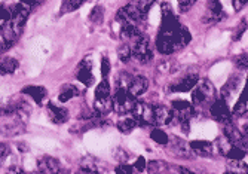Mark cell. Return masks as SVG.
Here are the masks:
<instances>
[{"label":"cell","mask_w":248,"mask_h":174,"mask_svg":"<svg viewBox=\"0 0 248 174\" xmlns=\"http://www.w3.org/2000/svg\"><path fill=\"white\" fill-rule=\"evenodd\" d=\"M37 168L40 173H48V174H52V173H61V164L58 159L52 158V157H40L37 159Z\"/></svg>","instance_id":"obj_12"},{"label":"cell","mask_w":248,"mask_h":174,"mask_svg":"<svg viewBox=\"0 0 248 174\" xmlns=\"http://www.w3.org/2000/svg\"><path fill=\"white\" fill-rule=\"evenodd\" d=\"M42 2H43V0H21V3L27 5L29 8H34V6L40 5Z\"/></svg>","instance_id":"obj_42"},{"label":"cell","mask_w":248,"mask_h":174,"mask_svg":"<svg viewBox=\"0 0 248 174\" xmlns=\"http://www.w3.org/2000/svg\"><path fill=\"white\" fill-rule=\"evenodd\" d=\"M111 100H113V111L121 115L131 112L135 101H137L134 95H131L126 90H122V88H118V91L115 93V98H111Z\"/></svg>","instance_id":"obj_6"},{"label":"cell","mask_w":248,"mask_h":174,"mask_svg":"<svg viewBox=\"0 0 248 174\" xmlns=\"http://www.w3.org/2000/svg\"><path fill=\"white\" fill-rule=\"evenodd\" d=\"M238 83H239V79L235 76V78H231L229 80H228V83L223 86V90H221V98H224V100H228V98H231L232 97V94L236 91V88H238Z\"/></svg>","instance_id":"obj_23"},{"label":"cell","mask_w":248,"mask_h":174,"mask_svg":"<svg viewBox=\"0 0 248 174\" xmlns=\"http://www.w3.org/2000/svg\"><path fill=\"white\" fill-rule=\"evenodd\" d=\"M245 155H247V150L245 149H242V147H239L236 144H232L228 149L226 155H224V157H228L229 159H242Z\"/></svg>","instance_id":"obj_29"},{"label":"cell","mask_w":248,"mask_h":174,"mask_svg":"<svg viewBox=\"0 0 248 174\" xmlns=\"http://www.w3.org/2000/svg\"><path fill=\"white\" fill-rule=\"evenodd\" d=\"M150 137H152V140H153L155 143H157V144H164V146L168 144V142H170L167 133L162 131L161 128H153V129H152V133H150Z\"/></svg>","instance_id":"obj_28"},{"label":"cell","mask_w":248,"mask_h":174,"mask_svg":"<svg viewBox=\"0 0 248 174\" xmlns=\"http://www.w3.org/2000/svg\"><path fill=\"white\" fill-rule=\"evenodd\" d=\"M149 171H150V173H164V171H168L167 162L152 161V162L149 164Z\"/></svg>","instance_id":"obj_34"},{"label":"cell","mask_w":248,"mask_h":174,"mask_svg":"<svg viewBox=\"0 0 248 174\" xmlns=\"http://www.w3.org/2000/svg\"><path fill=\"white\" fill-rule=\"evenodd\" d=\"M108 73H110V61L107 57H103L101 58V75H103V78H107Z\"/></svg>","instance_id":"obj_36"},{"label":"cell","mask_w":248,"mask_h":174,"mask_svg":"<svg viewBox=\"0 0 248 174\" xmlns=\"http://www.w3.org/2000/svg\"><path fill=\"white\" fill-rule=\"evenodd\" d=\"M131 51H132V57L141 64H147L153 60V51L150 47V42L144 36H140L139 39H135V43L131 48Z\"/></svg>","instance_id":"obj_5"},{"label":"cell","mask_w":248,"mask_h":174,"mask_svg":"<svg viewBox=\"0 0 248 174\" xmlns=\"http://www.w3.org/2000/svg\"><path fill=\"white\" fill-rule=\"evenodd\" d=\"M118 55L121 58L122 63H128L132 57V51H131V47L129 45H122L119 49H118Z\"/></svg>","instance_id":"obj_33"},{"label":"cell","mask_w":248,"mask_h":174,"mask_svg":"<svg viewBox=\"0 0 248 174\" xmlns=\"http://www.w3.org/2000/svg\"><path fill=\"white\" fill-rule=\"evenodd\" d=\"M111 111H113V100H111L110 95L108 97H104V98H95L94 113L97 116H106Z\"/></svg>","instance_id":"obj_17"},{"label":"cell","mask_w":248,"mask_h":174,"mask_svg":"<svg viewBox=\"0 0 248 174\" xmlns=\"http://www.w3.org/2000/svg\"><path fill=\"white\" fill-rule=\"evenodd\" d=\"M172 104V119H177L178 122L190 121L192 116H195V107L185 101V100H175Z\"/></svg>","instance_id":"obj_7"},{"label":"cell","mask_w":248,"mask_h":174,"mask_svg":"<svg viewBox=\"0 0 248 174\" xmlns=\"http://www.w3.org/2000/svg\"><path fill=\"white\" fill-rule=\"evenodd\" d=\"M108 95H110V85H108V80L104 78V80L97 86V90H95V98H104Z\"/></svg>","instance_id":"obj_31"},{"label":"cell","mask_w":248,"mask_h":174,"mask_svg":"<svg viewBox=\"0 0 248 174\" xmlns=\"http://www.w3.org/2000/svg\"><path fill=\"white\" fill-rule=\"evenodd\" d=\"M199 82V76L192 73V75H187L186 78L180 79L175 85L171 86V91L172 93H189L193 90V86Z\"/></svg>","instance_id":"obj_13"},{"label":"cell","mask_w":248,"mask_h":174,"mask_svg":"<svg viewBox=\"0 0 248 174\" xmlns=\"http://www.w3.org/2000/svg\"><path fill=\"white\" fill-rule=\"evenodd\" d=\"M228 173L245 174L247 173V164L242 162V159H231L228 164Z\"/></svg>","instance_id":"obj_27"},{"label":"cell","mask_w":248,"mask_h":174,"mask_svg":"<svg viewBox=\"0 0 248 174\" xmlns=\"http://www.w3.org/2000/svg\"><path fill=\"white\" fill-rule=\"evenodd\" d=\"M236 66L241 70H247V67H248V57H247V54H242V55H239L236 58Z\"/></svg>","instance_id":"obj_38"},{"label":"cell","mask_w":248,"mask_h":174,"mask_svg":"<svg viewBox=\"0 0 248 174\" xmlns=\"http://www.w3.org/2000/svg\"><path fill=\"white\" fill-rule=\"evenodd\" d=\"M9 11H11L9 23L12 26H15V27H18V29L22 30V27L26 26V21H27V18L30 15L31 8H29L24 3H18V5L12 6V9H9Z\"/></svg>","instance_id":"obj_8"},{"label":"cell","mask_w":248,"mask_h":174,"mask_svg":"<svg viewBox=\"0 0 248 174\" xmlns=\"http://www.w3.org/2000/svg\"><path fill=\"white\" fill-rule=\"evenodd\" d=\"M137 122L134 121V118H125L122 121L118 122V129L122 133V134H129L132 133L135 128H137Z\"/></svg>","instance_id":"obj_24"},{"label":"cell","mask_w":248,"mask_h":174,"mask_svg":"<svg viewBox=\"0 0 248 174\" xmlns=\"http://www.w3.org/2000/svg\"><path fill=\"white\" fill-rule=\"evenodd\" d=\"M48 113H49L52 122H55V124H64L69 121V111H67L65 107L55 106L54 103L48 104Z\"/></svg>","instance_id":"obj_15"},{"label":"cell","mask_w":248,"mask_h":174,"mask_svg":"<svg viewBox=\"0 0 248 174\" xmlns=\"http://www.w3.org/2000/svg\"><path fill=\"white\" fill-rule=\"evenodd\" d=\"M178 2H180V11H182V12H187L198 2V0H178Z\"/></svg>","instance_id":"obj_37"},{"label":"cell","mask_w":248,"mask_h":174,"mask_svg":"<svg viewBox=\"0 0 248 174\" xmlns=\"http://www.w3.org/2000/svg\"><path fill=\"white\" fill-rule=\"evenodd\" d=\"M155 125H167L172 121V112L165 106H153Z\"/></svg>","instance_id":"obj_14"},{"label":"cell","mask_w":248,"mask_h":174,"mask_svg":"<svg viewBox=\"0 0 248 174\" xmlns=\"http://www.w3.org/2000/svg\"><path fill=\"white\" fill-rule=\"evenodd\" d=\"M147 86H149V82L144 76H132L128 83L126 91L134 97H139L147 91Z\"/></svg>","instance_id":"obj_11"},{"label":"cell","mask_w":248,"mask_h":174,"mask_svg":"<svg viewBox=\"0 0 248 174\" xmlns=\"http://www.w3.org/2000/svg\"><path fill=\"white\" fill-rule=\"evenodd\" d=\"M171 150H172V154L177 155V157H182V158H187L189 154H187V147L185 144L183 140H180L177 137L172 139V144H171Z\"/></svg>","instance_id":"obj_22"},{"label":"cell","mask_w":248,"mask_h":174,"mask_svg":"<svg viewBox=\"0 0 248 174\" xmlns=\"http://www.w3.org/2000/svg\"><path fill=\"white\" fill-rule=\"evenodd\" d=\"M103 18H104V9L101 6H95L91 14H89V21H91L93 24H100L103 23Z\"/></svg>","instance_id":"obj_32"},{"label":"cell","mask_w":248,"mask_h":174,"mask_svg":"<svg viewBox=\"0 0 248 174\" xmlns=\"http://www.w3.org/2000/svg\"><path fill=\"white\" fill-rule=\"evenodd\" d=\"M210 112H211V116L218 122H229L232 119V112L224 98L216 100L210 107Z\"/></svg>","instance_id":"obj_9"},{"label":"cell","mask_w":248,"mask_h":174,"mask_svg":"<svg viewBox=\"0 0 248 174\" xmlns=\"http://www.w3.org/2000/svg\"><path fill=\"white\" fill-rule=\"evenodd\" d=\"M9 16H11V11L8 8H5L3 5H0V27H2L5 23H8Z\"/></svg>","instance_id":"obj_35"},{"label":"cell","mask_w":248,"mask_h":174,"mask_svg":"<svg viewBox=\"0 0 248 174\" xmlns=\"http://www.w3.org/2000/svg\"><path fill=\"white\" fill-rule=\"evenodd\" d=\"M86 0H62L61 2V14H67V12H75L76 9H79Z\"/></svg>","instance_id":"obj_26"},{"label":"cell","mask_w":248,"mask_h":174,"mask_svg":"<svg viewBox=\"0 0 248 174\" xmlns=\"http://www.w3.org/2000/svg\"><path fill=\"white\" fill-rule=\"evenodd\" d=\"M132 118L137 122L139 127H150L155 125V118H153V106L144 103V101H135L132 107Z\"/></svg>","instance_id":"obj_3"},{"label":"cell","mask_w":248,"mask_h":174,"mask_svg":"<svg viewBox=\"0 0 248 174\" xmlns=\"http://www.w3.org/2000/svg\"><path fill=\"white\" fill-rule=\"evenodd\" d=\"M22 94H26V95H30L37 104H42L43 100L46 98L48 93L46 90L43 88V86H37V85H30V86H26L24 90H22Z\"/></svg>","instance_id":"obj_18"},{"label":"cell","mask_w":248,"mask_h":174,"mask_svg":"<svg viewBox=\"0 0 248 174\" xmlns=\"http://www.w3.org/2000/svg\"><path fill=\"white\" fill-rule=\"evenodd\" d=\"M192 40V36L186 27H180L174 33H165L159 32L156 37V48L161 54H172L178 49L186 47Z\"/></svg>","instance_id":"obj_1"},{"label":"cell","mask_w":248,"mask_h":174,"mask_svg":"<svg viewBox=\"0 0 248 174\" xmlns=\"http://www.w3.org/2000/svg\"><path fill=\"white\" fill-rule=\"evenodd\" d=\"M116 173H134V167H129L128 164H119L116 168H115Z\"/></svg>","instance_id":"obj_39"},{"label":"cell","mask_w":248,"mask_h":174,"mask_svg":"<svg viewBox=\"0 0 248 174\" xmlns=\"http://www.w3.org/2000/svg\"><path fill=\"white\" fill-rule=\"evenodd\" d=\"M152 5H153V0H139V2H131L126 6L119 9L118 19L119 21H131V23H140V21L146 19Z\"/></svg>","instance_id":"obj_2"},{"label":"cell","mask_w":248,"mask_h":174,"mask_svg":"<svg viewBox=\"0 0 248 174\" xmlns=\"http://www.w3.org/2000/svg\"><path fill=\"white\" fill-rule=\"evenodd\" d=\"M78 79L85 85V86H91L94 83V75H93V63L88 58H83L79 66H78Z\"/></svg>","instance_id":"obj_10"},{"label":"cell","mask_w":248,"mask_h":174,"mask_svg":"<svg viewBox=\"0 0 248 174\" xmlns=\"http://www.w3.org/2000/svg\"><path fill=\"white\" fill-rule=\"evenodd\" d=\"M9 155V147L5 143H0V161H3Z\"/></svg>","instance_id":"obj_41"},{"label":"cell","mask_w":248,"mask_h":174,"mask_svg":"<svg viewBox=\"0 0 248 174\" xmlns=\"http://www.w3.org/2000/svg\"><path fill=\"white\" fill-rule=\"evenodd\" d=\"M80 171H83V173H100L103 170L98 168L97 164H94V159L93 158H86L80 164Z\"/></svg>","instance_id":"obj_30"},{"label":"cell","mask_w":248,"mask_h":174,"mask_svg":"<svg viewBox=\"0 0 248 174\" xmlns=\"http://www.w3.org/2000/svg\"><path fill=\"white\" fill-rule=\"evenodd\" d=\"M192 150L199 157H211L213 155V144L205 140H195L190 143Z\"/></svg>","instance_id":"obj_19"},{"label":"cell","mask_w":248,"mask_h":174,"mask_svg":"<svg viewBox=\"0 0 248 174\" xmlns=\"http://www.w3.org/2000/svg\"><path fill=\"white\" fill-rule=\"evenodd\" d=\"M19 63L18 60H15L14 57H3L0 58V75H12L18 70Z\"/></svg>","instance_id":"obj_20"},{"label":"cell","mask_w":248,"mask_h":174,"mask_svg":"<svg viewBox=\"0 0 248 174\" xmlns=\"http://www.w3.org/2000/svg\"><path fill=\"white\" fill-rule=\"evenodd\" d=\"M121 23V37L122 39H139L141 34V32L139 30V27L135 26V23H131V21H119Z\"/></svg>","instance_id":"obj_16"},{"label":"cell","mask_w":248,"mask_h":174,"mask_svg":"<svg viewBox=\"0 0 248 174\" xmlns=\"http://www.w3.org/2000/svg\"><path fill=\"white\" fill-rule=\"evenodd\" d=\"M144 168H146V159L143 157H140L137 161H135V164H134V170L135 171H143Z\"/></svg>","instance_id":"obj_40"},{"label":"cell","mask_w":248,"mask_h":174,"mask_svg":"<svg viewBox=\"0 0 248 174\" xmlns=\"http://www.w3.org/2000/svg\"><path fill=\"white\" fill-rule=\"evenodd\" d=\"M214 95H216L214 85L210 80L204 79V80H201L199 83H196L193 86L192 101H193L195 106H202V104H205L208 100H211Z\"/></svg>","instance_id":"obj_4"},{"label":"cell","mask_w":248,"mask_h":174,"mask_svg":"<svg viewBox=\"0 0 248 174\" xmlns=\"http://www.w3.org/2000/svg\"><path fill=\"white\" fill-rule=\"evenodd\" d=\"M247 111H248V106H247V93L244 91L238 100V103L235 104L233 107V112H232V116H244L247 115Z\"/></svg>","instance_id":"obj_25"},{"label":"cell","mask_w":248,"mask_h":174,"mask_svg":"<svg viewBox=\"0 0 248 174\" xmlns=\"http://www.w3.org/2000/svg\"><path fill=\"white\" fill-rule=\"evenodd\" d=\"M78 95H80V91L76 88L75 85H64L61 88V91H60L58 98H60L61 103H67L69 100H72V98H75Z\"/></svg>","instance_id":"obj_21"}]
</instances>
